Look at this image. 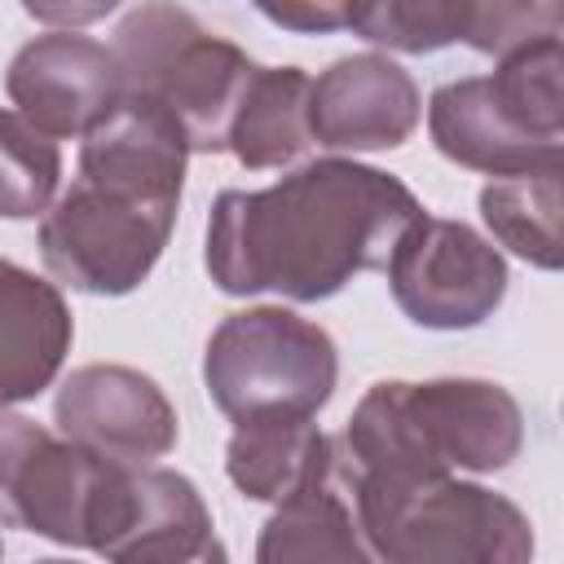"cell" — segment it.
I'll return each mask as SVG.
<instances>
[{"label":"cell","mask_w":564,"mask_h":564,"mask_svg":"<svg viewBox=\"0 0 564 564\" xmlns=\"http://www.w3.org/2000/svg\"><path fill=\"white\" fill-rule=\"evenodd\" d=\"M423 203L397 176L317 159L269 189H225L207 216V273L225 295L330 300L352 273L383 269Z\"/></svg>","instance_id":"1"},{"label":"cell","mask_w":564,"mask_h":564,"mask_svg":"<svg viewBox=\"0 0 564 564\" xmlns=\"http://www.w3.org/2000/svg\"><path fill=\"white\" fill-rule=\"evenodd\" d=\"M524 445V414L489 379H383L375 383L335 449L339 476H423V471H502Z\"/></svg>","instance_id":"2"},{"label":"cell","mask_w":564,"mask_h":564,"mask_svg":"<svg viewBox=\"0 0 564 564\" xmlns=\"http://www.w3.org/2000/svg\"><path fill=\"white\" fill-rule=\"evenodd\" d=\"M370 555L388 564H524L533 555L529 516L485 485L449 471L339 476Z\"/></svg>","instance_id":"3"},{"label":"cell","mask_w":564,"mask_h":564,"mask_svg":"<svg viewBox=\"0 0 564 564\" xmlns=\"http://www.w3.org/2000/svg\"><path fill=\"white\" fill-rule=\"evenodd\" d=\"M110 48L123 93L167 106L189 150H229L234 110L256 75V62L234 40L207 31L176 0H145L119 22Z\"/></svg>","instance_id":"4"},{"label":"cell","mask_w":564,"mask_h":564,"mask_svg":"<svg viewBox=\"0 0 564 564\" xmlns=\"http://www.w3.org/2000/svg\"><path fill=\"white\" fill-rule=\"evenodd\" d=\"M128 471L57 441L35 419L0 410V529L101 555L128 511Z\"/></svg>","instance_id":"5"},{"label":"cell","mask_w":564,"mask_h":564,"mask_svg":"<svg viewBox=\"0 0 564 564\" xmlns=\"http://www.w3.org/2000/svg\"><path fill=\"white\" fill-rule=\"evenodd\" d=\"M339 379L335 339L291 308L229 313L203 352V383L220 414H317Z\"/></svg>","instance_id":"6"},{"label":"cell","mask_w":564,"mask_h":564,"mask_svg":"<svg viewBox=\"0 0 564 564\" xmlns=\"http://www.w3.org/2000/svg\"><path fill=\"white\" fill-rule=\"evenodd\" d=\"M181 198H150L75 176L40 220L48 273L88 295H128L159 264Z\"/></svg>","instance_id":"7"},{"label":"cell","mask_w":564,"mask_h":564,"mask_svg":"<svg viewBox=\"0 0 564 564\" xmlns=\"http://www.w3.org/2000/svg\"><path fill=\"white\" fill-rule=\"evenodd\" d=\"M397 308L427 330H471L507 295V260L463 220L419 216L388 256Z\"/></svg>","instance_id":"8"},{"label":"cell","mask_w":564,"mask_h":564,"mask_svg":"<svg viewBox=\"0 0 564 564\" xmlns=\"http://www.w3.org/2000/svg\"><path fill=\"white\" fill-rule=\"evenodd\" d=\"M53 419L66 441L123 467H145L176 445L172 401L132 366L93 361L70 370L57 388Z\"/></svg>","instance_id":"9"},{"label":"cell","mask_w":564,"mask_h":564,"mask_svg":"<svg viewBox=\"0 0 564 564\" xmlns=\"http://www.w3.org/2000/svg\"><path fill=\"white\" fill-rule=\"evenodd\" d=\"M4 93L40 132L84 137L123 97V79L115 48L79 31H48L13 53Z\"/></svg>","instance_id":"10"},{"label":"cell","mask_w":564,"mask_h":564,"mask_svg":"<svg viewBox=\"0 0 564 564\" xmlns=\"http://www.w3.org/2000/svg\"><path fill=\"white\" fill-rule=\"evenodd\" d=\"M308 123L326 150H392L419 123V88L392 57L352 53L313 79Z\"/></svg>","instance_id":"11"},{"label":"cell","mask_w":564,"mask_h":564,"mask_svg":"<svg viewBox=\"0 0 564 564\" xmlns=\"http://www.w3.org/2000/svg\"><path fill=\"white\" fill-rule=\"evenodd\" d=\"M427 132H432V145L449 163L471 167V172H489V176H511V172L564 163V141L533 137L502 106L489 75L441 84L427 101Z\"/></svg>","instance_id":"12"},{"label":"cell","mask_w":564,"mask_h":564,"mask_svg":"<svg viewBox=\"0 0 564 564\" xmlns=\"http://www.w3.org/2000/svg\"><path fill=\"white\" fill-rule=\"evenodd\" d=\"M189 141L176 115L150 97L123 93L101 123L84 132L79 176L150 198H181Z\"/></svg>","instance_id":"13"},{"label":"cell","mask_w":564,"mask_h":564,"mask_svg":"<svg viewBox=\"0 0 564 564\" xmlns=\"http://www.w3.org/2000/svg\"><path fill=\"white\" fill-rule=\"evenodd\" d=\"M101 555L119 564H203L225 560V546L194 480L145 463L128 471V511Z\"/></svg>","instance_id":"14"},{"label":"cell","mask_w":564,"mask_h":564,"mask_svg":"<svg viewBox=\"0 0 564 564\" xmlns=\"http://www.w3.org/2000/svg\"><path fill=\"white\" fill-rule=\"evenodd\" d=\"M70 308L53 282L0 260V410L35 401L70 352Z\"/></svg>","instance_id":"15"},{"label":"cell","mask_w":564,"mask_h":564,"mask_svg":"<svg viewBox=\"0 0 564 564\" xmlns=\"http://www.w3.org/2000/svg\"><path fill=\"white\" fill-rule=\"evenodd\" d=\"M225 471L238 494L256 502H282L335 476V441L313 423V414L238 419L225 445Z\"/></svg>","instance_id":"16"},{"label":"cell","mask_w":564,"mask_h":564,"mask_svg":"<svg viewBox=\"0 0 564 564\" xmlns=\"http://www.w3.org/2000/svg\"><path fill=\"white\" fill-rule=\"evenodd\" d=\"M308 93L313 79L300 66H256L229 123L234 159L251 172L295 163L313 145Z\"/></svg>","instance_id":"17"},{"label":"cell","mask_w":564,"mask_h":564,"mask_svg":"<svg viewBox=\"0 0 564 564\" xmlns=\"http://www.w3.org/2000/svg\"><path fill=\"white\" fill-rule=\"evenodd\" d=\"M256 560L260 564H308V560L366 564L375 555L357 529L352 502L335 489V476H326L278 502V511L269 516L256 542Z\"/></svg>","instance_id":"18"},{"label":"cell","mask_w":564,"mask_h":564,"mask_svg":"<svg viewBox=\"0 0 564 564\" xmlns=\"http://www.w3.org/2000/svg\"><path fill=\"white\" fill-rule=\"evenodd\" d=\"M560 207H564L560 163L511 172V176H494L480 189V216H485L489 234L507 251H516L520 260H529L533 269H546V273H555L560 260H564Z\"/></svg>","instance_id":"19"},{"label":"cell","mask_w":564,"mask_h":564,"mask_svg":"<svg viewBox=\"0 0 564 564\" xmlns=\"http://www.w3.org/2000/svg\"><path fill=\"white\" fill-rule=\"evenodd\" d=\"M560 70H564L560 35H542V40H533V44H520V48L502 53V62H498V70L489 75V84H494V93L502 97V106H507L533 137L564 141Z\"/></svg>","instance_id":"20"},{"label":"cell","mask_w":564,"mask_h":564,"mask_svg":"<svg viewBox=\"0 0 564 564\" xmlns=\"http://www.w3.org/2000/svg\"><path fill=\"white\" fill-rule=\"evenodd\" d=\"M57 181H62L57 141L18 110H0V216L26 220L48 212Z\"/></svg>","instance_id":"21"},{"label":"cell","mask_w":564,"mask_h":564,"mask_svg":"<svg viewBox=\"0 0 564 564\" xmlns=\"http://www.w3.org/2000/svg\"><path fill=\"white\" fill-rule=\"evenodd\" d=\"M348 26L397 53H436L467 35V0H348Z\"/></svg>","instance_id":"22"},{"label":"cell","mask_w":564,"mask_h":564,"mask_svg":"<svg viewBox=\"0 0 564 564\" xmlns=\"http://www.w3.org/2000/svg\"><path fill=\"white\" fill-rule=\"evenodd\" d=\"M542 35H560V0H467V44L502 57Z\"/></svg>","instance_id":"23"},{"label":"cell","mask_w":564,"mask_h":564,"mask_svg":"<svg viewBox=\"0 0 564 564\" xmlns=\"http://www.w3.org/2000/svg\"><path fill=\"white\" fill-rule=\"evenodd\" d=\"M256 9L273 26L300 31V35H326L348 26V0H256Z\"/></svg>","instance_id":"24"},{"label":"cell","mask_w":564,"mask_h":564,"mask_svg":"<svg viewBox=\"0 0 564 564\" xmlns=\"http://www.w3.org/2000/svg\"><path fill=\"white\" fill-rule=\"evenodd\" d=\"M119 0H22V9L35 18V22H48L57 31H75V26H88L97 18H106Z\"/></svg>","instance_id":"25"},{"label":"cell","mask_w":564,"mask_h":564,"mask_svg":"<svg viewBox=\"0 0 564 564\" xmlns=\"http://www.w3.org/2000/svg\"><path fill=\"white\" fill-rule=\"evenodd\" d=\"M0 555H4V542H0Z\"/></svg>","instance_id":"26"}]
</instances>
